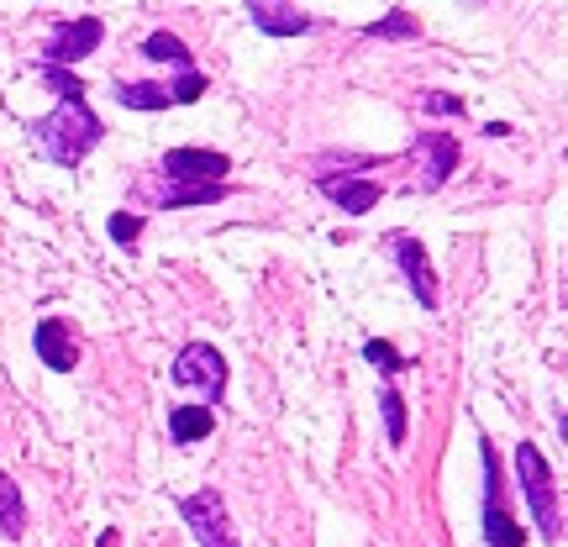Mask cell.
<instances>
[{"instance_id": "13", "label": "cell", "mask_w": 568, "mask_h": 547, "mask_svg": "<svg viewBox=\"0 0 568 547\" xmlns=\"http://www.w3.org/2000/svg\"><path fill=\"white\" fill-rule=\"evenodd\" d=\"M232 195V184H169V190H148L153 205H169V211H184V205H216Z\"/></svg>"}, {"instance_id": "15", "label": "cell", "mask_w": 568, "mask_h": 547, "mask_svg": "<svg viewBox=\"0 0 568 547\" xmlns=\"http://www.w3.org/2000/svg\"><path fill=\"white\" fill-rule=\"evenodd\" d=\"M111 95L122 105H132V111H169V90L163 84H153V80H116L111 84Z\"/></svg>"}, {"instance_id": "25", "label": "cell", "mask_w": 568, "mask_h": 547, "mask_svg": "<svg viewBox=\"0 0 568 547\" xmlns=\"http://www.w3.org/2000/svg\"><path fill=\"white\" fill-rule=\"evenodd\" d=\"M379 159H358V153H322V169H374Z\"/></svg>"}, {"instance_id": "19", "label": "cell", "mask_w": 568, "mask_h": 547, "mask_svg": "<svg viewBox=\"0 0 568 547\" xmlns=\"http://www.w3.org/2000/svg\"><path fill=\"white\" fill-rule=\"evenodd\" d=\"M42 84H48L59 101H84V80L74 69H63V63H42Z\"/></svg>"}, {"instance_id": "8", "label": "cell", "mask_w": 568, "mask_h": 547, "mask_svg": "<svg viewBox=\"0 0 568 547\" xmlns=\"http://www.w3.org/2000/svg\"><path fill=\"white\" fill-rule=\"evenodd\" d=\"M32 347H38V358L53 374H69V368L80 364V343H74V332H69L63 316H42L38 332H32Z\"/></svg>"}, {"instance_id": "22", "label": "cell", "mask_w": 568, "mask_h": 547, "mask_svg": "<svg viewBox=\"0 0 568 547\" xmlns=\"http://www.w3.org/2000/svg\"><path fill=\"white\" fill-rule=\"evenodd\" d=\"M105 232H111V243H116V247H138V237H142V216H132V211H116V216L105 222Z\"/></svg>"}, {"instance_id": "24", "label": "cell", "mask_w": 568, "mask_h": 547, "mask_svg": "<svg viewBox=\"0 0 568 547\" xmlns=\"http://www.w3.org/2000/svg\"><path fill=\"white\" fill-rule=\"evenodd\" d=\"M422 105H426V111H437V117H464V111H468V105L458 101V95H447V90H426Z\"/></svg>"}, {"instance_id": "11", "label": "cell", "mask_w": 568, "mask_h": 547, "mask_svg": "<svg viewBox=\"0 0 568 547\" xmlns=\"http://www.w3.org/2000/svg\"><path fill=\"white\" fill-rule=\"evenodd\" d=\"M322 195L332 205H343L347 216H368V211L379 205V195H385V184L353 180V174H322Z\"/></svg>"}, {"instance_id": "3", "label": "cell", "mask_w": 568, "mask_h": 547, "mask_svg": "<svg viewBox=\"0 0 568 547\" xmlns=\"http://www.w3.org/2000/svg\"><path fill=\"white\" fill-rule=\"evenodd\" d=\"M479 464H485V543L489 547H527V531L516 527V516L506 510L500 500V458H495V447H479Z\"/></svg>"}, {"instance_id": "6", "label": "cell", "mask_w": 568, "mask_h": 547, "mask_svg": "<svg viewBox=\"0 0 568 547\" xmlns=\"http://www.w3.org/2000/svg\"><path fill=\"white\" fill-rule=\"evenodd\" d=\"M232 159L216 148H169L163 153V174L174 184H222Z\"/></svg>"}, {"instance_id": "12", "label": "cell", "mask_w": 568, "mask_h": 547, "mask_svg": "<svg viewBox=\"0 0 568 547\" xmlns=\"http://www.w3.org/2000/svg\"><path fill=\"white\" fill-rule=\"evenodd\" d=\"M416 148L426 153V190H437V184L453 180V169H458V159H464V148L447 138V132H426Z\"/></svg>"}, {"instance_id": "7", "label": "cell", "mask_w": 568, "mask_h": 547, "mask_svg": "<svg viewBox=\"0 0 568 547\" xmlns=\"http://www.w3.org/2000/svg\"><path fill=\"white\" fill-rule=\"evenodd\" d=\"M105 38V21L95 17H74V21H59L53 27V42H48V59L42 63H74V59H90Z\"/></svg>"}, {"instance_id": "4", "label": "cell", "mask_w": 568, "mask_h": 547, "mask_svg": "<svg viewBox=\"0 0 568 547\" xmlns=\"http://www.w3.org/2000/svg\"><path fill=\"white\" fill-rule=\"evenodd\" d=\"M174 389H201L205 401H222L226 389V358L211 343H190L174 358Z\"/></svg>"}, {"instance_id": "23", "label": "cell", "mask_w": 568, "mask_h": 547, "mask_svg": "<svg viewBox=\"0 0 568 547\" xmlns=\"http://www.w3.org/2000/svg\"><path fill=\"white\" fill-rule=\"evenodd\" d=\"M364 358L379 368V374H400V368L410 364V358H400V353H395L389 343H379V337H374V343H364Z\"/></svg>"}, {"instance_id": "20", "label": "cell", "mask_w": 568, "mask_h": 547, "mask_svg": "<svg viewBox=\"0 0 568 547\" xmlns=\"http://www.w3.org/2000/svg\"><path fill=\"white\" fill-rule=\"evenodd\" d=\"M169 90V105H195L205 95V74L201 69H174V84H163Z\"/></svg>"}, {"instance_id": "18", "label": "cell", "mask_w": 568, "mask_h": 547, "mask_svg": "<svg viewBox=\"0 0 568 547\" xmlns=\"http://www.w3.org/2000/svg\"><path fill=\"white\" fill-rule=\"evenodd\" d=\"M364 38H422V27H416V17H410V11H400V6H395V11H385L379 21H368Z\"/></svg>"}, {"instance_id": "14", "label": "cell", "mask_w": 568, "mask_h": 547, "mask_svg": "<svg viewBox=\"0 0 568 547\" xmlns=\"http://www.w3.org/2000/svg\"><path fill=\"white\" fill-rule=\"evenodd\" d=\"M211 426H216V411L211 406H174V416H169V437H174V443H205Z\"/></svg>"}, {"instance_id": "10", "label": "cell", "mask_w": 568, "mask_h": 547, "mask_svg": "<svg viewBox=\"0 0 568 547\" xmlns=\"http://www.w3.org/2000/svg\"><path fill=\"white\" fill-rule=\"evenodd\" d=\"M395 259L406 269V284H410V295H416V305H422V311H437V274H432L426 247L416 243V237H395Z\"/></svg>"}, {"instance_id": "17", "label": "cell", "mask_w": 568, "mask_h": 547, "mask_svg": "<svg viewBox=\"0 0 568 547\" xmlns=\"http://www.w3.org/2000/svg\"><path fill=\"white\" fill-rule=\"evenodd\" d=\"M142 53L153 63H174V69H190V42L174 38V32H148L142 38Z\"/></svg>"}, {"instance_id": "1", "label": "cell", "mask_w": 568, "mask_h": 547, "mask_svg": "<svg viewBox=\"0 0 568 547\" xmlns=\"http://www.w3.org/2000/svg\"><path fill=\"white\" fill-rule=\"evenodd\" d=\"M32 138H38V153L48 163H59V169H80L84 153L105 138V122L84 101H59L42 122H32Z\"/></svg>"}, {"instance_id": "2", "label": "cell", "mask_w": 568, "mask_h": 547, "mask_svg": "<svg viewBox=\"0 0 568 547\" xmlns=\"http://www.w3.org/2000/svg\"><path fill=\"white\" fill-rule=\"evenodd\" d=\"M516 474H521L527 506H531V516H537V531H542L548 543H558V537H564V510H558V489H552L548 458H542L531 443H521L516 447Z\"/></svg>"}, {"instance_id": "5", "label": "cell", "mask_w": 568, "mask_h": 547, "mask_svg": "<svg viewBox=\"0 0 568 547\" xmlns=\"http://www.w3.org/2000/svg\"><path fill=\"white\" fill-rule=\"evenodd\" d=\"M184 527L195 531V543L201 547H237V531H232V521H226V506L216 489H201V495H190L180 506Z\"/></svg>"}, {"instance_id": "16", "label": "cell", "mask_w": 568, "mask_h": 547, "mask_svg": "<svg viewBox=\"0 0 568 547\" xmlns=\"http://www.w3.org/2000/svg\"><path fill=\"white\" fill-rule=\"evenodd\" d=\"M0 531L17 543L21 531H27V506H21V489L11 485V474L0 468Z\"/></svg>"}, {"instance_id": "26", "label": "cell", "mask_w": 568, "mask_h": 547, "mask_svg": "<svg viewBox=\"0 0 568 547\" xmlns=\"http://www.w3.org/2000/svg\"><path fill=\"white\" fill-rule=\"evenodd\" d=\"M101 547H116V531H105V537H101Z\"/></svg>"}, {"instance_id": "21", "label": "cell", "mask_w": 568, "mask_h": 547, "mask_svg": "<svg viewBox=\"0 0 568 547\" xmlns=\"http://www.w3.org/2000/svg\"><path fill=\"white\" fill-rule=\"evenodd\" d=\"M379 411H385V432H389V443L400 447V443H406V401H400L395 389H379Z\"/></svg>"}, {"instance_id": "9", "label": "cell", "mask_w": 568, "mask_h": 547, "mask_svg": "<svg viewBox=\"0 0 568 547\" xmlns=\"http://www.w3.org/2000/svg\"><path fill=\"white\" fill-rule=\"evenodd\" d=\"M247 17L268 38H305L316 27V17H305L301 6H290V0H247Z\"/></svg>"}]
</instances>
